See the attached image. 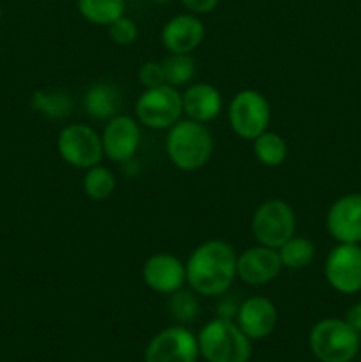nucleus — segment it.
Wrapping results in <instances>:
<instances>
[{"label":"nucleus","mask_w":361,"mask_h":362,"mask_svg":"<svg viewBox=\"0 0 361 362\" xmlns=\"http://www.w3.org/2000/svg\"><path fill=\"white\" fill-rule=\"evenodd\" d=\"M165 83L179 88L190 83L197 73V64L191 59L190 53H170L165 60H161Z\"/></svg>","instance_id":"24"},{"label":"nucleus","mask_w":361,"mask_h":362,"mask_svg":"<svg viewBox=\"0 0 361 362\" xmlns=\"http://www.w3.org/2000/svg\"><path fill=\"white\" fill-rule=\"evenodd\" d=\"M122 94L119 87L110 81H98L87 88L84 95V108L91 119L110 120L119 115Z\"/></svg>","instance_id":"18"},{"label":"nucleus","mask_w":361,"mask_h":362,"mask_svg":"<svg viewBox=\"0 0 361 362\" xmlns=\"http://www.w3.org/2000/svg\"><path fill=\"white\" fill-rule=\"evenodd\" d=\"M324 274L331 288L340 293H356L361 290V246L343 244L329 251Z\"/></svg>","instance_id":"10"},{"label":"nucleus","mask_w":361,"mask_h":362,"mask_svg":"<svg viewBox=\"0 0 361 362\" xmlns=\"http://www.w3.org/2000/svg\"><path fill=\"white\" fill-rule=\"evenodd\" d=\"M278 255L283 267L290 269V271H301L314 262L315 246L306 237L292 235L285 244L278 247Z\"/></svg>","instance_id":"22"},{"label":"nucleus","mask_w":361,"mask_h":362,"mask_svg":"<svg viewBox=\"0 0 361 362\" xmlns=\"http://www.w3.org/2000/svg\"><path fill=\"white\" fill-rule=\"evenodd\" d=\"M101 144L105 158L110 161L120 163L134 158L140 147V127L138 122L130 115H117L108 120L101 134Z\"/></svg>","instance_id":"11"},{"label":"nucleus","mask_w":361,"mask_h":362,"mask_svg":"<svg viewBox=\"0 0 361 362\" xmlns=\"http://www.w3.org/2000/svg\"><path fill=\"white\" fill-rule=\"evenodd\" d=\"M200 356L207 362H248L251 345L234 320L214 318L197 336Z\"/></svg>","instance_id":"3"},{"label":"nucleus","mask_w":361,"mask_h":362,"mask_svg":"<svg viewBox=\"0 0 361 362\" xmlns=\"http://www.w3.org/2000/svg\"><path fill=\"white\" fill-rule=\"evenodd\" d=\"M170 313L180 324H188V322L195 320L200 313V303L195 297L193 290H177V292L170 293Z\"/></svg>","instance_id":"25"},{"label":"nucleus","mask_w":361,"mask_h":362,"mask_svg":"<svg viewBox=\"0 0 361 362\" xmlns=\"http://www.w3.org/2000/svg\"><path fill=\"white\" fill-rule=\"evenodd\" d=\"M223 98L214 85L195 83L184 90L183 110L188 119L197 122H209L222 113Z\"/></svg>","instance_id":"17"},{"label":"nucleus","mask_w":361,"mask_h":362,"mask_svg":"<svg viewBox=\"0 0 361 362\" xmlns=\"http://www.w3.org/2000/svg\"><path fill=\"white\" fill-rule=\"evenodd\" d=\"M184 7L190 11L191 14H209L218 7L219 0H180Z\"/></svg>","instance_id":"28"},{"label":"nucleus","mask_w":361,"mask_h":362,"mask_svg":"<svg viewBox=\"0 0 361 362\" xmlns=\"http://www.w3.org/2000/svg\"><path fill=\"white\" fill-rule=\"evenodd\" d=\"M198 339L186 327L163 329L149 341L145 362H197Z\"/></svg>","instance_id":"9"},{"label":"nucleus","mask_w":361,"mask_h":362,"mask_svg":"<svg viewBox=\"0 0 361 362\" xmlns=\"http://www.w3.org/2000/svg\"><path fill=\"white\" fill-rule=\"evenodd\" d=\"M345 322L361 336V303L350 306V310L347 311Z\"/></svg>","instance_id":"30"},{"label":"nucleus","mask_w":361,"mask_h":362,"mask_svg":"<svg viewBox=\"0 0 361 362\" xmlns=\"http://www.w3.org/2000/svg\"><path fill=\"white\" fill-rule=\"evenodd\" d=\"M283 265L278 250L268 246L248 247L237 257V276L243 283L253 286L265 285L278 278Z\"/></svg>","instance_id":"12"},{"label":"nucleus","mask_w":361,"mask_h":362,"mask_svg":"<svg viewBox=\"0 0 361 362\" xmlns=\"http://www.w3.org/2000/svg\"><path fill=\"white\" fill-rule=\"evenodd\" d=\"M229 124L243 140H253L268 131L271 122V106L264 94L253 88L239 90L229 105Z\"/></svg>","instance_id":"7"},{"label":"nucleus","mask_w":361,"mask_h":362,"mask_svg":"<svg viewBox=\"0 0 361 362\" xmlns=\"http://www.w3.org/2000/svg\"><path fill=\"white\" fill-rule=\"evenodd\" d=\"M166 156L176 168L195 172L204 168L212 156V136L197 120H179L168 129L165 140Z\"/></svg>","instance_id":"2"},{"label":"nucleus","mask_w":361,"mask_h":362,"mask_svg":"<svg viewBox=\"0 0 361 362\" xmlns=\"http://www.w3.org/2000/svg\"><path fill=\"white\" fill-rule=\"evenodd\" d=\"M186 283L195 293L219 297L229 292L237 276V253L229 243L211 239L191 251L186 264Z\"/></svg>","instance_id":"1"},{"label":"nucleus","mask_w":361,"mask_h":362,"mask_svg":"<svg viewBox=\"0 0 361 362\" xmlns=\"http://www.w3.org/2000/svg\"><path fill=\"white\" fill-rule=\"evenodd\" d=\"M236 320L237 327L248 336L250 341L264 339L275 331L278 324V311L268 297L255 296L241 303Z\"/></svg>","instance_id":"15"},{"label":"nucleus","mask_w":361,"mask_h":362,"mask_svg":"<svg viewBox=\"0 0 361 362\" xmlns=\"http://www.w3.org/2000/svg\"><path fill=\"white\" fill-rule=\"evenodd\" d=\"M57 151L64 163L78 170H88L105 158L101 134L85 124L66 126L57 136Z\"/></svg>","instance_id":"8"},{"label":"nucleus","mask_w":361,"mask_h":362,"mask_svg":"<svg viewBox=\"0 0 361 362\" xmlns=\"http://www.w3.org/2000/svg\"><path fill=\"white\" fill-rule=\"evenodd\" d=\"M108 28H110V39L119 46L133 45L138 37L137 23H134V20L127 18L126 14H122V16L117 18L115 21H112V23L108 25Z\"/></svg>","instance_id":"26"},{"label":"nucleus","mask_w":361,"mask_h":362,"mask_svg":"<svg viewBox=\"0 0 361 362\" xmlns=\"http://www.w3.org/2000/svg\"><path fill=\"white\" fill-rule=\"evenodd\" d=\"M310 349L321 362H350L360 350V334L338 318H324L311 327Z\"/></svg>","instance_id":"4"},{"label":"nucleus","mask_w":361,"mask_h":362,"mask_svg":"<svg viewBox=\"0 0 361 362\" xmlns=\"http://www.w3.org/2000/svg\"><path fill=\"white\" fill-rule=\"evenodd\" d=\"M251 141H253V154L257 158V161L260 165L269 166V168H275V166L282 165L287 159V154H289L287 141L278 133H273L269 129L258 134Z\"/></svg>","instance_id":"21"},{"label":"nucleus","mask_w":361,"mask_h":362,"mask_svg":"<svg viewBox=\"0 0 361 362\" xmlns=\"http://www.w3.org/2000/svg\"><path fill=\"white\" fill-rule=\"evenodd\" d=\"M152 2H156V4H168V2H172V0H152Z\"/></svg>","instance_id":"31"},{"label":"nucleus","mask_w":361,"mask_h":362,"mask_svg":"<svg viewBox=\"0 0 361 362\" xmlns=\"http://www.w3.org/2000/svg\"><path fill=\"white\" fill-rule=\"evenodd\" d=\"M0 21H2V7H0Z\"/></svg>","instance_id":"32"},{"label":"nucleus","mask_w":361,"mask_h":362,"mask_svg":"<svg viewBox=\"0 0 361 362\" xmlns=\"http://www.w3.org/2000/svg\"><path fill=\"white\" fill-rule=\"evenodd\" d=\"M78 13L92 25H106L120 18L126 11L124 0H76Z\"/></svg>","instance_id":"20"},{"label":"nucleus","mask_w":361,"mask_h":362,"mask_svg":"<svg viewBox=\"0 0 361 362\" xmlns=\"http://www.w3.org/2000/svg\"><path fill=\"white\" fill-rule=\"evenodd\" d=\"M138 122L151 129H170L180 120L183 110V94L172 85L145 88L134 105Z\"/></svg>","instance_id":"5"},{"label":"nucleus","mask_w":361,"mask_h":362,"mask_svg":"<svg viewBox=\"0 0 361 362\" xmlns=\"http://www.w3.org/2000/svg\"><path fill=\"white\" fill-rule=\"evenodd\" d=\"M138 80L145 88L159 87V85L165 83V73H163L161 62L149 60V62L142 64V67L138 69Z\"/></svg>","instance_id":"27"},{"label":"nucleus","mask_w":361,"mask_h":362,"mask_svg":"<svg viewBox=\"0 0 361 362\" xmlns=\"http://www.w3.org/2000/svg\"><path fill=\"white\" fill-rule=\"evenodd\" d=\"M144 283L158 293H173L186 283V265L170 253H156L142 269Z\"/></svg>","instance_id":"14"},{"label":"nucleus","mask_w":361,"mask_h":362,"mask_svg":"<svg viewBox=\"0 0 361 362\" xmlns=\"http://www.w3.org/2000/svg\"><path fill=\"white\" fill-rule=\"evenodd\" d=\"M219 297H223V299L219 300V304H218V317L227 318V320H234L241 304H237L236 300L230 299V297H225V293Z\"/></svg>","instance_id":"29"},{"label":"nucleus","mask_w":361,"mask_h":362,"mask_svg":"<svg viewBox=\"0 0 361 362\" xmlns=\"http://www.w3.org/2000/svg\"><path fill=\"white\" fill-rule=\"evenodd\" d=\"M251 233L258 244L278 250L296 233L294 209L287 202L276 198L264 202L251 216Z\"/></svg>","instance_id":"6"},{"label":"nucleus","mask_w":361,"mask_h":362,"mask_svg":"<svg viewBox=\"0 0 361 362\" xmlns=\"http://www.w3.org/2000/svg\"><path fill=\"white\" fill-rule=\"evenodd\" d=\"M331 237L343 244L361 243V194L353 193L338 198L326 218Z\"/></svg>","instance_id":"13"},{"label":"nucleus","mask_w":361,"mask_h":362,"mask_svg":"<svg viewBox=\"0 0 361 362\" xmlns=\"http://www.w3.org/2000/svg\"><path fill=\"white\" fill-rule=\"evenodd\" d=\"M32 108L52 120L66 119L73 112V99L62 90H38L30 99Z\"/></svg>","instance_id":"19"},{"label":"nucleus","mask_w":361,"mask_h":362,"mask_svg":"<svg viewBox=\"0 0 361 362\" xmlns=\"http://www.w3.org/2000/svg\"><path fill=\"white\" fill-rule=\"evenodd\" d=\"M81 184H84L85 194L91 200L103 202L112 197L113 191H115L117 180L112 170H108L106 166L96 165L85 172L84 182Z\"/></svg>","instance_id":"23"},{"label":"nucleus","mask_w":361,"mask_h":362,"mask_svg":"<svg viewBox=\"0 0 361 362\" xmlns=\"http://www.w3.org/2000/svg\"><path fill=\"white\" fill-rule=\"evenodd\" d=\"M204 35V23L197 14H177L163 27L161 45L170 53H191L202 45Z\"/></svg>","instance_id":"16"}]
</instances>
